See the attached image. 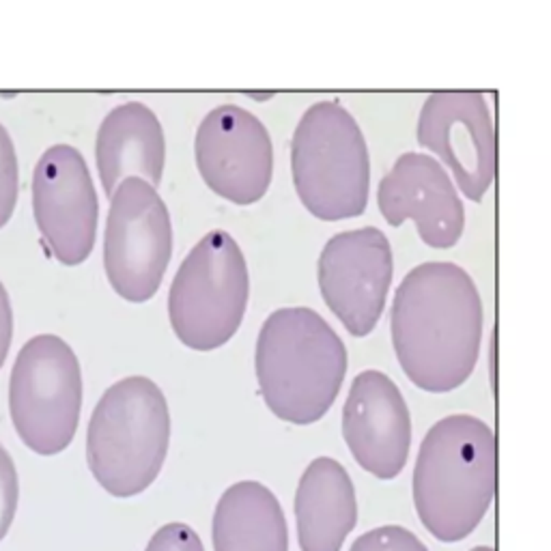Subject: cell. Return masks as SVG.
<instances>
[{"mask_svg": "<svg viewBox=\"0 0 551 551\" xmlns=\"http://www.w3.org/2000/svg\"><path fill=\"white\" fill-rule=\"evenodd\" d=\"M482 300L471 276L446 261L407 271L390 310L392 347L407 379L442 395L463 386L482 343Z\"/></svg>", "mask_w": 551, "mask_h": 551, "instance_id": "1", "label": "cell"}, {"mask_svg": "<svg viewBox=\"0 0 551 551\" xmlns=\"http://www.w3.org/2000/svg\"><path fill=\"white\" fill-rule=\"evenodd\" d=\"M496 435L476 416L442 418L424 435L411 491L428 532L442 543L467 539L496 496Z\"/></svg>", "mask_w": 551, "mask_h": 551, "instance_id": "2", "label": "cell"}, {"mask_svg": "<svg viewBox=\"0 0 551 551\" xmlns=\"http://www.w3.org/2000/svg\"><path fill=\"white\" fill-rule=\"evenodd\" d=\"M254 370L273 416L304 426L321 420L336 401L347 372V349L319 312L280 308L259 332Z\"/></svg>", "mask_w": 551, "mask_h": 551, "instance_id": "3", "label": "cell"}, {"mask_svg": "<svg viewBox=\"0 0 551 551\" xmlns=\"http://www.w3.org/2000/svg\"><path fill=\"white\" fill-rule=\"evenodd\" d=\"M170 444V411L155 381L134 375L112 383L87 428V463L112 498H134L160 476Z\"/></svg>", "mask_w": 551, "mask_h": 551, "instance_id": "4", "label": "cell"}, {"mask_svg": "<svg viewBox=\"0 0 551 551\" xmlns=\"http://www.w3.org/2000/svg\"><path fill=\"white\" fill-rule=\"evenodd\" d=\"M291 174L302 205L325 222L358 218L368 205L370 162L364 134L336 100L312 104L291 143Z\"/></svg>", "mask_w": 551, "mask_h": 551, "instance_id": "5", "label": "cell"}, {"mask_svg": "<svg viewBox=\"0 0 551 551\" xmlns=\"http://www.w3.org/2000/svg\"><path fill=\"white\" fill-rule=\"evenodd\" d=\"M250 293L242 248L226 231H211L177 269L168 291V319L186 347L211 351L240 329Z\"/></svg>", "mask_w": 551, "mask_h": 551, "instance_id": "6", "label": "cell"}, {"mask_svg": "<svg viewBox=\"0 0 551 551\" xmlns=\"http://www.w3.org/2000/svg\"><path fill=\"white\" fill-rule=\"evenodd\" d=\"M82 409V370L73 349L54 334L33 336L11 368L9 413L26 448L52 457L78 431Z\"/></svg>", "mask_w": 551, "mask_h": 551, "instance_id": "7", "label": "cell"}, {"mask_svg": "<svg viewBox=\"0 0 551 551\" xmlns=\"http://www.w3.org/2000/svg\"><path fill=\"white\" fill-rule=\"evenodd\" d=\"M172 254V224L162 196L143 179L121 181L110 196L104 269L123 300L141 304L162 284Z\"/></svg>", "mask_w": 551, "mask_h": 551, "instance_id": "8", "label": "cell"}, {"mask_svg": "<svg viewBox=\"0 0 551 551\" xmlns=\"http://www.w3.org/2000/svg\"><path fill=\"white\" fill-rule=\"evenodd\" d=\"M37 228L63 265H80L95 246L100 203L82 153L71 145L44 151L33 172Z\"/></svg>", "mask_w": 551, "mask_h": 551, "instance_id": "9", "label": "cell"}, {"mask_svg": "<svg viewBox=\"0 0 551 551\" xmlns=\"http://www.w3.org/2000/svg\"><path fill=\"white\" fill-rule=\"evenodd\" d=\"M392 246L375 228L343 231L323 246L317 273L327 308L351 336L375 329L392 282Z\"/></svg>", "mask_w": 551, "mask_h": 551, "instance_id": "10", "label": "cell"}, {"mask_svg": "<svg viewBox=\"0 0 551 551\" xmlns=\"http://www.w3.org/2000/svg\"><path fill=\"white\" fill-rule=\"evenodd\" d=\"M194 155L207 188L235 205L257 203L269 190L271 138L259 116L246 108H213L196 132Z\"/></svg>", "mask_w": 551, "mask_h": 551, "instance_id": "11", "label": "cell"}, {"mask_svg": "<svg viewBox=\"0 0 551 551\" xmlns=\"http://www.w3.org/2000/svg\"><path fill=\"white\" fill-rule=\"evenodd\" d=\"M418 143L448 166L465 199L482 201L496 177V129L480 93L428 95L418 116Z\"/></svg>", "mask_w": 551, "mask_h": 551, "instance_id": "12", "label": "cell"}, {"mask_svg": "<svg viewBox=\"0 0 551 551\" xmlns=\"http://www.w3.org/2000/svg\"><path fill=\"white\" fill-rule=\"evenodd\" d=\"M377 207L390 226L411 220L431 248H452L463 235L461 196L446 168L424 153H403L392 164L379 181Z\"/></svg>", "mask_w": 551, "mask_h": 551, "instance_id": "13", "label": "cell"}, {"mask_svg": "<svg viewBox=\"0 0 551 551\" xmlns=\"http://www.w3.org/2000/svg\"><path fill=\"white\" fill-rule=\"evenodd\" d=\"M343 437L356 463L379 480L397 478L409 457L411 416L397 383L381 370L356 375L343 407Z\"/></svg>", "mask_w": 551, "mask_h": 551, "instance_id": "14", "label": "cell"}, {"mask_svg": "<svg viewBox=\"0 0 551 551\" xmlns=\"http://www.w3.org/2000/svg\"><path fill=\"white\" fill-rule=\"evenodd\" d=\"M95 160L108 199L129 177L153 188L160 186L166 141L155 112L141 102H127L110 110L97 129Z\"/></svg>", "mask_w": 551, "mask_h": 551, "instance_id": "15", "label": "cell"}, {"mask_svg": "<svg viewBox=\"0 0 551 551\" xmlns=\"http://www.w3.org/2000/svg\"><path fill=\"white\" fill-rule=\"evenodd\" d=\"M295 523L302 551H341L358 523L349 471L336 459L310 461L295 491Z\"/></svg>", "mask_w": 551, "mask_h": 551, "instance_id": "16", "label": "cell"}, {"mask_svg": "<svg viewBox=\"0 0 551 551\" xmlns=\"http://www.w3.org/2000/svg\"><path fill=\"white\" fill-rule=\"evenodd\" d=\"M213 551H289L282 506L257 480L231 485L213 513Z\"/></svg>", "mask_w": 551, "mask_h": 551, "instance_id": "17", "label": "cell"}, {"mask_svg": "<svg viewBox=\"0 0 551 551\" xmlns=\"http://www.w3.org/2000/svg\"><path fill=\"white\" fill-rule=\"evenodd\" d=\"M349 551H428L426 545L403 525H381L356 539Z\"/></svg>", "mask_w": 551, "mask_h": 551, "instance_id": "18", "label": "cell"}, {"mask_svg": "<svg viewBox=\"0 0 551 551\" xmlns=\"http://www.w3.org/2000/svg\"><path fill=\"white\" fill-rule=\"evenodd\" d=\"M17 155L9 132L0 125V228L13 215L17 203Z\"/></svg>", "mask_w": 551, "mask_h": 551, "instance_id": "19", "label": "cell"}, {"mask_svg": "<svg viewBox=\"0 0 551 551\" xmlns=\"http://www.w3.org/2000/svg\"><path fill=\"white\" fill-rule=\"evenodd\" d=\"M17 500H19L17 469L7 448L0 444V541L9 534V527L15 519Z\"/></svg>", "mask_w": 551, "mask_h": 551, "instance_id": "20", "label": "cell"}, {"mask_svg": "<svg viewBox=\"0 0 551 551\" xmlns=\"http://www.w3.org/2000/svg\"><path fill=\"white\" fill-rule=\"evenodd\" d=\"M145 551H205L196 530L186 523H166L151 536Z\"/></svg>", "mask_w": 551, "mask_h": 551, "instance_id": "21", "label": "cell"}, {"mask_svg": "<svg viewBox=\"0 0 551 551\" xmlns=\"http://www.w3.org/2000/svg\"><path fill=\"white\" fill-rule=\"evenodd\" d=\"M13 338V312L5 284L0 282V368H3Z\"/></svg>", "mask_w": 551, "mask_h": 551, "instance_id": "22", "label": "cell"}, {"mask_svg": "<svg viewBox=\"0 0 551 551\" xmlns=\"http://www.w3.org/2000/svg\"><path fill=\"white\" fill-rule=\"evenodd\" d=\"M469 551H496V549H494V547H482V545H480V547H474V549H469Z\"/></svg>", "mask_w": 551, "mask_h": 551, "instance_id": "23", "label": "cell"}]
</instances>
